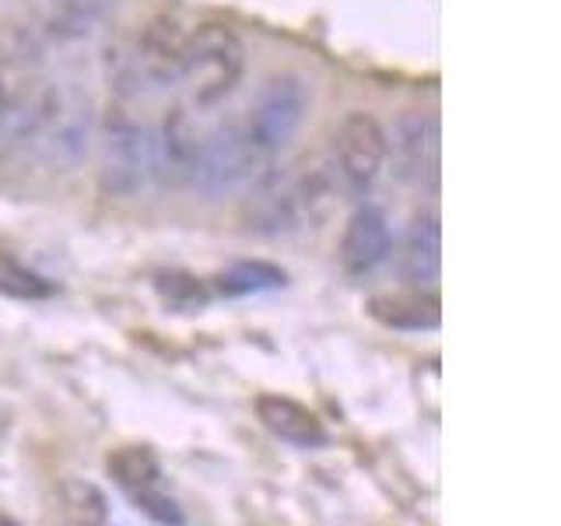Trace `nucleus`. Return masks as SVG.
<instances>
[{
  "mask_svg": "<svg viewBox=\"0 0 561 526\" xmlns=\"http://www.w3.org/2000/svg\"><path fill=\"white\" fill-rule=\"evenodd\" d=\"M267 172L271 155L256 145L250 127L221 123V127L204 134L190 186H197L204 197H228V193H245Z\"/></svg>",
  "mask_w": 561,
  "mask_h": 526,
  "instance_id": "f257e3e1",
  "label": "nucleus"
},
{
  "mask_svg": "<svg viewBox=\"0 0 561 526\" xmlns=\"http://www.w3.org/2000/svg\"><path fill=\"white\" fill-rule=\"evenodd\" d=\"M245 75V46L239 35L221 22L193 25L183 81L190 99L197 105H218L225 95L236 92V84Z\"/></svg>",
  "mask_w": 561,
  "mask_h": 526,
  "instance_id": "f03ea898",
  "label": "nucleus"
},
{
  "mask_svg": "<svg viewBox=\"0 0 561 526\" xmlns=\"http://www.w3.org/2000/svg\"><path fill=\"white\" fill-rule=\"evenodd\" d=\"M102 169L99 183L110 197H137L151 180V130L123 105L105 113L102 127Z\"/></svg>",
  "mask_w": 561,
  "mask_h": 526,
  "instance_id": "7ed1b4c3",
  "label": "nucleus"
},
{
  "mask_svg": "<svg viewBox=\"0 0 561 526\" xmlns=\"http://www.w3.org/2000/svg\"><path fill=\"white\" fill-rule=\"evenodd\" d=\"M309 110H312V84L302 75H295V70H285V75H274L260 88V99L250 119H245V127H250L256 145L274 158L302 130Z\"/></svg>",
  "mask_w": 561,
  "mask_h": 526,
  "instance_id": "20e7f679",
  "label": "nucleus"
},
{
  "mask_svg": "<svg viewBox=\"0 0 561 526\" xmlns=\"http://www.w3.org/2000/svg\"><path fill=\"white\" fill-rule=\"evenodd\" d=\"M386 162H390V140H386L382 123L373 113H347L333 130L330 155L341 190L365 193L382 175Z\"/></svg>",
  "mask_w": 561,
  "mask_h": 526,
  "instance_id": "39448f33",
  "label": "nucleus"
},
{
  "mask_svg": "<svg viewBox=\"0 0 561 526\" xmlns=\"http://www.w3.org/2000/svg\"><path fill=\"white\" fill-rule=\"evenodd\" d=\"M190 32L193 25L175 11H158L140 25V32L134 35V53L140 75L151 88H172L183 81Z\"/></svg>",
  "mask_w": 561,
  "mask_h": 526,
  "instance_id": "423d86ee",
  "label": "nucleus"
},
{
  "mask_svg": "<svg viewBox=\"0 0 561 526\" xmlns=\"http://www.w3.org/2000/svg\"><path fill=\"white\" fill-rule=\"evenodd\" d=\"M204 134L186 113V105H172L162 113L158 127L151 130V180L162 186H190L193 169H197Z\"/></svg>",
  "mask_w": 561,
  "mask_h": 526,
  "instance_id": "0eeeda50",
  "label": "nucleus"
},
{
  "mask_svg": "<svg viewBox=\"0 0 561 526\" xmlns=\"http://www.w3.org/2000/svg\"><path fill=\"white\" fill-rule=\"evenodd\" d=\"M393 155V172L403 183H435L438 180V119L432 113H403L393 134L386 130Z\"/></svg>",
  "mask_w": 561,
  "mask_h": 526,
  "instance_id": "6e6552de",
  "label": "nucleus"
},
{
  "mask_svg": "<svg viewBox=\"0 0 561 526\" xmlns=\"http://www.w3.org/2000/svg\"><path fill=\"white\" fill-rule=\"evenodd\" d=\"M245 225L260 236H288L295 228H302V210L291 193L288 172H267L245 190V207H242Z\"/></svg>",
  "mask_w": 561,
  "mask_h": 526,
  "instance_id": "1a4fd4ad",
  "label": "nucleus"
},
{
  "mask_svg": "<svg viewBox=\"0 0 561 526\" xmlns=\"http://www.w3.org/2000/svg\"><path fill=\"white\" fill-rule=\"evenodd\" d=\"M390 245H393V236H390V218H386V210L365 204L347 218L344 239H341V267L351 277L373 274L379 263L390 256Z\"/></svg>",
  "mask_w": 561,
  "mask_h": 526,
  "instance_id": "9d476101",
  "label": "nucleus"
},
{
  "mask_svg": "<svg viewBox=\"0 0 561 526\" xmlns=\"http://www.w3.org/2000/svg\"><path fill=\"white\" fill-rule=\"evenodd\" d=\"M438 267H443V228H438V215L421 210L408 228V239H403L400 274L414 285H428L438 277Z\"/></svg>",
  "mask_w": 561,
  "mask_h": 526,
  "instance_id": "9b49d317",
  "label": "nucleus"
},
{
  "mask_svg": "<svg viewBox=\"0 0 561 526\" xmlns=\"http://www.w3.org/2000/svg\"><path fill=\"white\" fill-rule=\"evenodd\" d=\"M368 312H373L382 327H393V330H435L443 323V302H438V295H428L421 288L376 295L373 302H368Z\"/></svg>",
  "mask_w": 561,
  "mask_h": 526,
  "instance_id": "f8f14e48",
  "label": "nucleus"
},
{
  "mask_svg": "<svg viewBox=\"0 0 561 526\" xmlns=\"http://www.w3.org/2000/svg\"><path fill=\"white\" fill-rule=\"evenodd\" d=\"M113 8H116V0H53L39 25L46 32L49 46L81 43L110 18Z\"/></svg>",
  "mask_w": 561,
  "mask_h": 526,
  "instance_id": "ddd939ff",
  "label": "nucleus"
},
{
  "mask_svg": "<svg viewBox=\"0 0 561 526\" xmlns=\"http://www.w3.org/2000/svg\"><path fill=\"white\" fill-rule=\"evenodd\" d=\"M256 414H260L263 425H267L277 438H285V443H295V446L327 443V432L320 425V418H316L309 408H302L298 400L267 393V397L256 400Z\"/></svg>",
  "mask_w": 561,
  "mask_h": 526,
  "instance_id": "4468645a",
  "label": "nucleus"
},
{
  "mask_svg": "<svg viewBox=\"0 0 561 526\" xmlns=\"http://www.w3.org/2000/svg\"><path fill=\"white\" fill-rule=\"evenodd\" d=\"M92 137H95V127H92V116H88V105L81 99L64 95L60 113L49 123V130L39 140V148L53 158V162L70 165L88 151V140Z\"/></svg>",
  "mask_w": 561,
  "mask_h": 526,
  "instance_id": "2eb2a0df",
  "label": "nucleus"
},
{
  "mask_svg": "<svg viewBox=\"0 0 561 526\" xmlns=\"http://www.w3.org/2000/svg\"><path fill=\"white\" fill-rule=\"evenodd\" d=\"M291 193L298 201V210H302V225L323 221L330 215L333 201H337L341 183L337 172H333L330 162H302L295 165V172H288Z\"/></svg>",
  "mask_w": 561,
  "mask_h": 526,
  "instance_id": "dca6fc26",
  "label": "nucleus"
},
{
  "mask_svg": "<svg viewBox=\"0 0 561 526\" xmlns=\"http://www.w3.org/2000/svg\"><path fill=\"white\" fill-rule=\"evenodd\" d=\"M102 78L119 102H134L148 88L134 53V35H116V39L102 46Z\"/></svg>",
  "mask_w": 561,
  "mask_h": 526,
  "instance_id": "f3484780",
  "label": "nucleus"
},
{
  "mask_svg": "<svg viewBox=\"0 0 561 526\" xmlns=\"http://www.w3.org/2000/svg\"><path fill=\"white\" fill-rule=\"evenodd\" d=\"M105 467H110V473L127 491L151 488L158 481V456L148 446H123V449H113L110 460H105Z\"/></svg>",
  "mask_w": 561,
  "mask_h": 526,
  "instance_id": "a211bd4d",
  "label": "nucleus"
},
{
  "mask_svg": "<svg viewBox=\"0 0 561 526\" xmlns=\"http://www.w3.org/2000/svg\"><path fill=\"white\" fill-rule=\"evenodd\" d=\"M60 513L70 526H102L105 519V499L95 484L84 481H67L60 488Z\"/></svg>",
  "mask_w": 561,
  "mask_h": 526,
  "instance_id": "6ab92c4d",
  "label": "nucleus"
},
{
  "mask_svg": "<svg viewBox=\"0 0 561 526\" xmlns=\"http://www.w3.org/2000/svg\"><path fill=\"white\" fill-rule=\"evenodd\" d=\"M221 291L225 295H250V291H271L285 285V271H277L274 263H236L232 271H225L221 277Z\"/></svg>",
  "mask_w": 561,
  "mask_h": 526,
  "instance_id": "aec40b11",
  "label": "nucleus"
},
{
  "mask_svg": "<svg viewBox=\"0 0 561 526\" xmlns=\"http://www.w3.org/2000/svg\"><path fill=\"white\" fill-rule=\"evenodd\" d=\"M28 84H32L28 67H22L11 57H0V134L11 127V119L18 113V105H22Z\"/></svg>",
  "mask_w": 561,
  "mask_h": 526,
  "instance_id": "412c9836",
  "label": "nucleus"
},
{
  "mask_svg": "<svg viewBox=\"0 0 561 526\" xmlns=\"http://www.w3.org/2000/svg\"><path fill=\"white\" fill-rule=\"evenodd\" d=\"M0 291L11 298H46L53 288H49V281L22 267L14 256H0Z\"/></svg>",
  "mask_w": 561,
  "mask_h": 526,
  "instance_id": "4be33fe9",
  "label": "nucleus"
},
{
  "mask_svg": "<svg viewBox=\"0 0 561 526\" xmlns=\"http://www.w3.org/2000/svg\"><path fill=\"white\" fill-rule=\"evenodd\" d=\"M158 291H162V298L180 312H193V309H204L207 302V291L201 281H193L186 274H162L158 277Z\"/></svg>",
  "mask_w": 561,
  "mask_h": 526,
  "instance_id": "5701e85b",
  "label": "nucleus"
},
{
  "mask_svg": "<svg viewBox=\"0 0 561 526\" xmlns=\"http://www.w3.org/2000/svg\"><path fill=\"white\" fill-rule=\"evenodd\" d=\"M134 505H137L145 516H151L158 526H183V513H180V505H175L169 495H158V491H151V488H140V491H134Z\"/></svg>",
  "mask_w": 561,
  "mask_h": 526,
  "instance_id": "b1692460",
  "label": "nucleus"
},
{
  "mask_svg": "<svg viewBox=\"0 0 561 526\" xmlns=\"http://www.w3.org/2000/svg\"><path fill=\"white\" fill-rule=\"evenodd\" d=\"M0 526H18L14 519H8V516H0Z\"/></svg>",
  "mask_w": 561,
  "mask_h": 526,
  "instance_id": "393cba45",
  "label": "nucleus"
}]
</instances>
